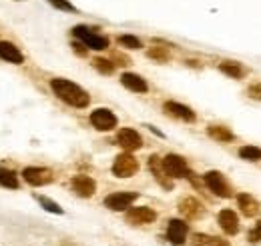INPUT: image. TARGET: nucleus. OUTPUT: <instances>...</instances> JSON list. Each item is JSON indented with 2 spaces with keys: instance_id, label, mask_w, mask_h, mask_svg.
I'll return each instance as SVG.
<instances>
[{
  "instance_id": "obj_14",
  "label": "nucleus",
  "mask_w": 261,
  "mask_h": 246,
  "mask_svg": "<svg viewBox=\"0 0 261 246\" xmlns=\"http://www.w3.org/2000/svg\"><path fill=\"white\" fill-rule=\"evenodd\" d=\"M163 108L167 114H171V116H175V118H181V120H185V122H195V112H193L189 106L181 104V102L169 100V102H165Z\"/></svg>"
},
{
  "instance_id": "obj_16",
  "label": "nucleus",
  "mask_w": 261,
  "mask_h": 246,
  "mask_svg": "<svg viewBox=\"0 0 261 246\" xmlns=\"http://www.w3.org/2000/svg\"><path fill=\"white\" fill-rule=\"evenodd\" d=\"M0 58L6 62H12V64H22L24 62L20 48H16L12 42H6V40L0 42Z\"/></svg>"
},
{
  "instance_id": "obj_26",
  "label": "nucleus",
  "mask_w": 261,
  "mask_h": 246,
  "mask_svg": "<svg viewBox=\"0 0 261 246\" xmlns=\"http://www.w3.org/2000/svg\"><path fill=\"white\" fill-rule=\"evenodd\" d=\"M36 200L42 204V208H44V210H48V212H53V214H63V212H65L57 202H53V200H50V198H46V196H36Z\"/></svg>"
},
{
  "instance_id": "obj_20",
  "label": "nucleus",
  "mask_w": 261,
  "mask_h": 246,
  "mask_svg": "<svg viewBox=\"0 0 261 246\" xmlns=\"http://www.w3.org/2000/svg\"><path fill=\"white\" fill-rule=\"evenodd\" d=\"M207 132H209V136L213 138V140H217V142H233V132L225 128V126H217V124H211L209 128H207Z\"/></svg>"
},
{
  "instance_id": "obj_8",
  "label": "nucleus",
  "mask_w": 261,
  "mask_h": 246,
  "mask_svg": "<svg viewBox=\"0 0 261 246\" xmlns=\"http://www.w3.org/2000/svg\"><path fill=\"white\" fill-rule=\"evenodd\" d=\"M24 180L31 186H44L53 182V172L48 168H38V166H29L22 170Z\"/></svg>"
},
{
  "instance_id": "obj_30",
  "label": "nucleus",
  "mask_w": 261,
  "mask_h": 246,
  "mask_svg": "<svg viewBox=\"0 0 261 246\" xmlns=\"http://www.w3.org/2000/svg\"><path fill=\"white\" fill-rule=\"evenodd\" d=\"M247 238H249V242H261V222L255 224V228H253V230H249Z\"/></svg>"
},
{
  "instance_id": "obj_4",
  "label": "nucleus",
  "mask_w": 261,
  "mask_h": 246,
  "mask_svg": "<svg viewBox=\"0 0 261 246\" xmlns=\"http://www.w3.org/2000/svg\"><path fill=\"white\" fill-rule=\"evenodd\" d=\"M139 198L137 192H130V190H125V192H113L105 198V206L109 210H115V212H121V210H127L130 208V204Z\"/></svg>"
},
{
  "instance_id": "obj_21",
  "label": "nucleus",
  "mask_w": 261,
  "mask_h": 246,
  "mask_svg": "<svg viewBox=\"0 0 261 246\" xmlns=\"http://www.w3.org/2000/svg\"><path fill=\"white\" fill-rule=\"evenodd\" d=\"M219 70H221L223 74L231 76V78H241V76L245 74L239 62H221V64H219Z\"/></svg>"
},
{
  "instance_id": "obj_10",
  "label": "nucleus",
  "mask_w": 261,
  "mask_h": 246,
  "mask_svg": "<svg viewBox=\"0 0 261 246\" xmlns=\"http://www.w3.org/2000/svg\"><path fill=\"white\" fill-rule=\"evenodd\" d=\"M117 142H119L121 148H125V150H129V152L143 146L141 134H139L137 130H133V128H121V130L117 132Z\"/></svg>"
},
{
  "instance_id": "obj_15",
  "label": "nucleus",
  "mask_w": 261,
  "mask_h": 246,
  "mask_svg": "<svg viewBox=\"0 0 261 246\" xmlns=\"http://www.w3.org/2000/svg\"><path fill=\"white\" fill-rule=\"evenodd\" d=\"M217 220H219V226L223 228L225 234H237L239 232V218L235 214V210H231V208L221 210Z\"/></svg>"
},
{
  "instance_id": "obj_28",
  "label": "nucleus",
  "mask_w": 261,
  "mask_h": 246,
  "mask_svg": "<svg viewBox=\"0 0 261 246\" xmlns=\"http://www.w3.org/2000/svg\"><path fill=\"white\" fill-rule=\"evenodd\" d=\"M147 56H149V58H153V60H157V62L169 60V52H167V48H159V46L151 48V50L147 52Z\"/></svg>"
},
{
  "instance_id": "obj_31",
  "label": "nucleus",
  "mask_w": 261,
  "mask_h": 246,
  "mask_svg": "<svg viewBox=\"0 0 261 246\" xmlns=\"http://www.w3.org/2000/svg\"><path fill=\"white\" fill-rule=\"evenodd\" d=\"M72 50H74L79 56H87V46L81 44V42H74V44H72Z\"/></svg>"
},
{
  "instance_id": "obj_12",
  "label": "nucleus",
  "mask_w": 261,
  "mask_h": 246,
  "mask_svg": "<svg viewBox=\"0 0 261 246\" xmlns=\"http://www.w3.org/2000/svg\"><path fill=\"white\" fill-rule=\"evenodd\" d=\"M167 238L171 240V244L181 246L187 238V224L179 218H173L169 220V226H167Z\"/></svg>"
},
{
  "instance_id": "obj_3",
  "label": "nucleus",
  "mask_w": 261,
  "mask_h": 246,
  "mask_svg": "<svg viewBox=\"0 0 261 246\" xmlns=\"http://www.w3.org/2000/svg\"><path fill=\"white\" fill-rule=\"evenodd\" d=\"M72 34L87 46V48H93V50H105L109 48V38L100 36V34H95L91 28L87 26H74L72 28Z\"/></svg>"
},
{
  "instance_id": "obj_18",
  "label": "nucleus",
  "mask_w": 261,
  "mask_h": 246,
  "mask_svg": "<svg viewBox=\"0 0 261 246\" xmlns=\"http://www.w3.org/2000/svg\"><path fill=\"white\" fill-rule=\"evenodd\" d=\"M237 204L241 208V212L245 216H255L259 212V202L251 196V194H237Z\"/></svg>"
},
{
  "instance_id": "obj_24",
  "label": "nucleus",
  "mask_w": 261,
  "mask_h": 246,
  "mask_svg": "<svg viewBox=\"0 0 261 246\" xmlns=\"http://www.w3.org/2000/svg\"><path fill=\"white\" fill-rule=\"evenodd\" d=\"M119 44L125 46V48H133V50L143 48V42H141L137 36H133V34H123V36H119Z\"/></svg>"
},
{
  "instance_id": "obj_25",
  "label": "nucleus",
  "mask_w": 261,
  "mask_h": 246,
  "mask_svg": "<svg viewBox=\"0 0 261 246\" xmlns=\"http://www.w3.org/2000/svg\"><path fill=\"white\" fill-rule=\"evenodd\" d=\"M239 156L243 158V160H261V148L257 146H241L239 148Z\"/></svg>"
},
{
  "instance_id": "obj_17",
  "label": "nucleus",
  "mask_w": 261,
  "mask_h": 246,
  "mask_svg": "<svg viewBox=\"0 0 261 246\" xmlns=\"http://www.w3.org/2000/svg\"><path fill=\"white\" fill-rule=\"evenodd\" d=\"M121 82H123L125 88H129V90H133V93L143 94L149 90L147 80H145L143 76H139V74H133V72H125V74L121 76Z\"/></svg>"
},
{
  "instance_id": "obj_27",
  "label": "nucleus",
  "mask_w": 261,
  "mask_h": 246,
  "mask_svg": "<svg viewBox=\"0 0 261 246\" xmlns=\"http://www.w3.org/2000/svg\"><path fill=\"white\" fill-rule=\"evenodd\" d=\"M93 66L97 68L100 74H113L115 72V64L107 58H95L93 60Z\"/></svg>"
},
{
  "instance_id": "obj_32",
  "label": "nucleus",
  "mask_w": 261,
  "mask_h": 246,
  "mask_svg": "<svg viewBox=\"0 0 261 246\" xmlns=\"http://www.w3.org/2000/svg\"><path fill=\"white\" fill-rule=\"evenodd\" d=\"M247 93H249V96H253V98L261 100V84H255V86H251Z\"/></svg>"
},
{
  "instance_id": "obj_13",
  "label": "nucleus",
  "mask_w": 261,
  "mask_h": 246,
  "mask_svg": "<svg viewBox=\"0 0 261 246\" xmlns=\"http://www.w3.org/2000/svg\"><path fill=\"white\" fill-rule=\"evenodd\" d=\"M70 186H72V190H74L79 196H83V198H89V196H93V194H95V190H97V184H95V180H93L91 176H85V174L72 176V180H70Z\"/></svg>"
},
{
  "instance_id": "obj_2",
  "label": "nucleus",
  "mask_w": 261,
  "mask_h": 246,
  "mask_svg": "<svg viewBox=\"0 0 261 246\" xmlns=\"http://www.w3.org/2000/svg\"><path fill=\"white\" fill-rule=\"evenodd\" d=\"M137 170H139V160L129 152L119 154L113 162V174L117 178H130V176H135Z\"/></svg>"
},
{
  "instance_id": "obj_11",
  "label": "nucleus",
  "mask_w": 261,
  "mask_h": 246,
  "mask_svg": "<svg viewBox=\"0 0 261 246\" xmlns=\"http://www.w3.org/2000/svg\"><path fill=\"white\" fill-rule=\"evenodd\" d=\"M149 168H151V172H153L155 180L163 186L165 190H171V188H173V180H171V176L167 174L163 160H161L159 156H155V154H153V156L149 158Z\"/></svg>"
},
{
  "instance_id": "obj_7",
  "label": "nucleus",
  "mask_w": 261,
  "mask_h": 246,
  "mask_svg": "<svg viewBox=\"0 0 261 246\" xmlns=\"http://www.w3.org/2000/svg\"><path fill=\"white\" fill-rule=\"evenodd\" d=\"M91 124L100 132H109L117 126V116L109 108H97L91 112Z\"/></svg>"
},
{
  "instance_id": "obj_19",
  "label": "nucleus",
  "mask_w": 261,
  "mask_h": 246,
  "mask_svg": "<svg viewBox=\"0 0 261 246\" xmlns=\"http://www.w3.org/2000/svg\"><path fill=\"white\" fill-rule=\"evenodd\" d=\"M179 212L183 216H187V218H197L203 212V208H201V204L197 202L195 198H183L179 202Z\"/></svg>"
},
{
  "instance_id": "obj_29",
  "label": "nucleus",
  "mask_w": 261,
  "mask_h": 246,
  "mask_svg": "<svg viewBox=\"0 0 261 246\" xmlns=\"http://www.w3.org/2000/svg\"><path fill=\"white\" fill-rule=\"evenodd\" d=\"M55 8H59V10H63V12H76V8L68 2V0H48Z\"/></svg>"
},
{
  "instance_id": "obj_9",
  "label": "nucleus",
  "mask_w": 261,
  "mask_h": 246,
  "mask_svg": "<svg viewBox=\"0 0 261 246\" xmlns=\"http://www.w3.org/2000/svg\"><path fill=\"white\" fill-rule=\"evenodd\" d=\"M155 210H151L149 206H137V208H129L127 210V216H125V220L133 224V226H141V224H151V222H155Z\"/></svg>"
},
{
  "instance_id": "obj_6",
  "label": "nucleus",
  "mask_w": 261,
  "mask_h": 246,
  "mask_svg": "<svg viewBox=\"0 0 261 246\" xmlns=\"http://www.w3.org/2000/svg\"><path fill=\"white\" fill-rule=\"evenodd\" d=\"M165 170L171 178H185L189 176V166H187V160L179 154H167L163 158Z\"/></svg>"
},
{
  "instance_id": "obj_23",
  "label": "nucleus",
  "mask_w": 261,
  "mask_h": 246,
  "mask_svg": "<svg viewBox=\"0 0 261 246\" xmlns=\"http://www.w3.org/2000/svg\"><path fill=\"white\" fill-rule=\"evenodd\" d=\"M195 244L197 246H229L225 240L215 238V236H207V234H195Z\"/></svg>"
},
{
  "instance_id": "obj_1",
  "label": "nucleus",
  "mask_w": 261,
  "mask_h": 246,
  "mask_svg": "<svg viewBox=\"0 0 261 246\" xmlns=\"http://www.w3.org/2000/svg\"><path fill=\"white\" fill-rule=\"evenodd\" d=\"M50 88L63 102L74 106V108H87L89 102H91V96L87 94V90H83L79 84H74L66 78H53Z\"/></svg>"
},
{
  "instance_id": "obj_22",
  "label": "nucleus",
  "mask_w": 261,
  "mask_h": 246,
  "mask_svg": "<svg viewBox=\"0 0 261 246\" xmlns=\"http://www.w3.org/2000/svg\"><path fill=\"white\" fill-rule=\"evenodd\" d=\"M0 186H6V188H18V176L8 170V168H0Z\"/></svg>"
},
{
  "instance_id": "obj_5",
  "label": "nucleus",
  "mask_w": 261,
  "mask_h": 246,
  "mask_svg": "<svg viewBox=\"0 0 261 246\" xmlns=\"http://www.w3.org/2000/svg\"><path fill=\"white\" fill-rule=\"evenodd\" d=\"M203 182H205V186H207L213 194H217V196H221V198H229V196H231V188H229L225 176H223L221 172H217V170L207 172V174L203 176Z\"/></svg>"
}]
</instances>
